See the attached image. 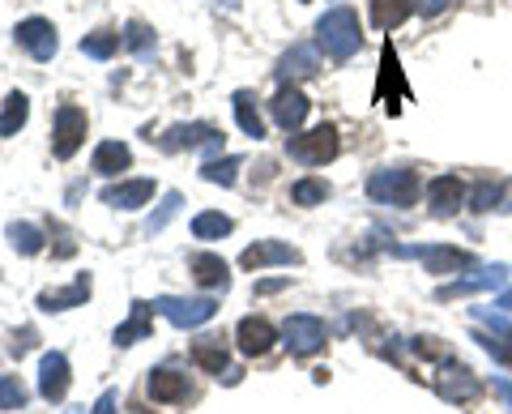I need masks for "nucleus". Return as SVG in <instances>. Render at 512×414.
<instances>
[{
  "label": "nucleus",
  "instance_id": "nucleus-33",
  "mask_svg": "<svg viewBox=\"0 0 512 414\" xmlns=\"http://www.w3.org/2000/svg\"><path fill=\"white\" fill-rule=\"evenodd\" d=\"M239 167H244V158L227 154V158H210V163L201 167V175H205V180H210V184L231 188V184H235V175H239Z\"/></svg>",
  "mask_w": 512,
  "mask_h": 414
},
{
  "label": "nucleus",
  "instance_id": "nucleus-4",
  "mask_svg": "<svg viewBox=\"0 0 512 414\" xmlns=\"http://www.w3.org/2000/svg\"><path fill=\"white\" fill-rule=\"evenodd\" d=\"M286 154L303 167H325L333 154H338V129L333 124H316L308 133H291L286 137Z\"/></svg>",
  "mask_w": 512,
  "mask_h": 414
},
{
  "label": "nucleus",
  "instance_id": "nucleus-19",
  "mask_svg": "<svg viewBox=\"0 0 512 414\" xmlns=\"http://www.w3.org/2000/svg\"><path fill=\"white\" fill-rule=\"evenodd\" d=\"M235 338H239V350H244V355H265V350L278 342V329L269 325L265 316H244L235 329Z\"/></svg>",
  "mask_w": 512,
  "mask_h": 414
},
{
  "label": "nucleus",
  "instance_id": "nucleus-25",
  "mask_svg": "<svg viewBox=\"0 0 512 414\" xmlns=\"http://www.w3.org/2000/svg\"><path fill=\"white\" fill-rule=\"evenodd\" d=\"M128 163H133V150H128L124 141H103V146L94 150V171L99 175H120V171H128Z\"/></svg>",
  "mask_w": 512,
  "mask_h": 414
},
{
  "label": "nucleus",
  "instance_id": "nucleus-38",
  "mask_svg": "<svg viewBox=\"0 0 512 414\" xmlns=\"http://www.w3.org/2000/svg\"><path fill=\"white\" fill-rule=\"evenodd\" d=\"M180 205H184V197H180V193H167V197H163V205H158V214L146 222V231H150V235H154V231H163L167 222H171L175 214H180Z\"/></svg>",
  "mask_w": 512,
  "mask_h": 414
},
{
  "label": "nucleus",
  "instance_id": "nucleus-30",
  "mask_svg": "<svg viewBox=\"0 0 512 414\" xmlns=\"http://www.w3.org/2000/svg\"><path fill=\"white\" fill-rule=\"evenodd\" d=\"M235 222L227 214H218V210H205L192 218V240H222V235H231Z\"/></svg>",
  "mask_w": 512,
  "mask_h": 414
},
{
  "label": "nucleus",
  "instance_id": "nucleus-12",
  "mask_svg": "<svg viewBox=\"0 0 512 414\" xmlns=\"http://www.w3.org/2000/svg\"><path fill=\"white\" fill-rule=\"evenodd\" d=\"M286 346H291V355H299V359L316 355V350L325 346V321H316L308 312H295L291 321H286Z\"/></svg>",
  "mask_w": 512,
  "mask_h": 414
},
{
  "label": "nucleus",
  "instance_id": "nucleus-6",
  "mask_svg": "<svg viewBox=\"0 0 512 414\" xmlns=\"http://www.w3.org/2000/svg\"><path fill=\"white\" fill-rule=\"evenodd\" d=\"M393 257L402 261H423L427 274H457L470 265V252L448 248V244H419V248H393Z\"/></svg>",
  "mask_w": 512,
  "mask_h": 414
},
{
  "label": "nucleus",
  "instance_id": "nucleus-7",
  "mask_svg": "<svg viewBox=\"0 0 512 414\" xmlns=\"http://www.w3.org/2000/svg\"><path fill=\"white\" fill-rule=\"evenodd\" d=\"M431 385H436L440 397H448V402H470V397H478V380L474 372L466 368V363H457V359H448L440 363V372L431 376Z\"/></svg>",
  "mask_w": 512,
  "mask_h": 414
},
{
  "label": "nucleus",
  "instance_id": "nucleus-2",
  "mask_svg": "<svg viewBox=\"0 0 512 414\" xmlns=\"http://www.w3.org/2000/svg\"><path fill=\"white\" fill-rule=\"evenodd\" d=\"M367 197L380 201V205H414L419 197V175L410 167H384V171H372V180H367Z\"/></svg>",
  "mask_w": 512,
  "mask_h": 414
},
{
  "label": "nucleus",
  "instance_id": "nucleus-3",
  "mask_svg": "<svg viewBox=\"0 0 512 414\" xmlns=\"http://www.w3.org/2000/svg\"><path fill=\"white\" fill-rule=\"evenodd\" d=\"M154 312L163 316V321H171L175 329H201L210 325L218 316V299L201 295V299H180V295H158L154 299Z\"/></svg>",
  "mask_w": 512,
  "mask_h": 414
},
{
  "label": "nucleus",
  "instance_id": "nucleus-20",
  "mask_svg": "<svg viewBox=\"0 0 512 414\" xmlns=\"http://www.w3.org/2000/svg\"><path fill=\"white\" fill-rule=\"evenodd\" d=\"M316 69H320L316 47H308V43H295L291 52H286V56L278 60V82L286 86V82H295V77H316Z\"/></svg>",
  "mask_w": 512,
  "mask_h": 414
},
{
  "label": "nucleus",
  "instance_id": "nucleus-27",
  "mask_svg": "<svg viewBox=\"0 0 512 414\" xmlns=\"http://www.w3.org/2000/svg\"><path fill=\"white\" fill-rule=\"evenodd\" d=\"M150 312H154V304H133V316L116 329V346H133L141 338H150Z\"/></svg>",
  "mask_w": 512,
  "mask_h": 414
},
{
  "label": "nucleus",
  "instance_id": "nucleus-1",
  "mask_svg": "<svg viewBox=\"0 0 512 414\" xmlns=\"http://www.w3.org/2000/svg\"><path fill=\"white\" fill-rule=\"evenodd\" d=\"M316 43L325 47V56H333V60H350L363 47V30H359V13L355 9H346V5H338V9H329L325 18L316 22Z\"/></svg>",
  "mask_w": 512,
  "mask_h": 414
},
{
  "label": "nucleus",
  "instance_id": "nucleus-45",
  "mask_svg": "<svg viewBox=\"0 0 512 414\" xmlns=\"http://www.w3.org/2000/svg\"><path fill=\"white\" fill-rule=\"evenodd\" d=\"M69 414H86V410H69Z\"/></svg>",
  "mask_w": 512,
  "mask_h": 414
},
{
  "label": "nucleus",
  "instance_id": "nucleus-29",
  "mask_svg": "<svg viewBox=\"0 0 512 414\" xmlns=\"http://www.w3.org/2000/svg\"><path fill=\"white\" fill-rule=\"evenodd\" d=\"M26 116H30V99L22 90H13L9 99H5V111H0V137H13L26 124Z\"/></svg>",
  "mask_w": 512,
  "mask_h": 414
},
{
  "label": "nucleus",
  "instance_id": "nucleus-35",
  "mask_svg": "<svg viewBox=\"0 0 512 414\" xmlns=\"http://www.w3.org/2000/svg\"><path fill=\"white\" fill-rule=\"evenodd\" d=\"M291 201L295 205H325L329 201V184L325 180H299L291 188Z\"/></svg>",
  "mask_w": 512,
  "mask_h": 414
},
{
  "label": "nucleus",
  "instance_id": "nucleus-39",
  "mask_svg": "<svg viewBox=\"0 0 512 414\" xmlns=\"http://www.w3.org/2000/svg\"><path fill=\"white\" fill-rule=\"evenodd\" d=\"M30 346H35V329H22V333H13V342H9V355H13V359H22Z\"/></svg>",
  "mask_w": 512,
  "mask_h": 414
},
{
  "label": "nucleus",
  "instance_id": "nucleus-14",
  "mask_svg": "<svg viewBox=\"0 0 512 414\" xmlns=\"http://www.w3.org/2000/svg\"><path fill=\"white\" fill-rule=\"evenodd\" d=\"M18 43L26 47L35 60H52L56 56V47H60V39H56V26L47 22V18H26V22H18Z\"/></svg>",
  "mask_w": 512,
  "mask_h": 414
},
{
  "label": "nucleus",
  "instance_id": "nucleus-28",
  "mask_svg": "<svg viewBox=\"0 0 512 414\" xmlns=\"http://www.w3.org/2000/svg\"><path fill=\"white\" fill-rule=\"evenodd\" d=\"M414 13L410 0H372V26L376 30H393V26H402L406 18Z\"/></svg>",
  "mask_w": 512,
  "mask_h": 414
},
{
  "label": "nucleus",
  "instance_id": "nucleus-36",
  "mask_svg": "<svg viewBox=\"0 0 512 414\" xmlns=\"http://www.w3.org/2000/svg\"><path fill=\"white\" fill-rule=\"evenodd\" d=\"M124 47H133L137 56H150L154 52V30L146 22H128L124 26Z\"/></svg>",
  "mask_w": 512,
  "mask_h": 414
},
{
  "label": "nucleus",
  "instance_id": "nucleus-26",
  "mask_svg": "<svg viewBox=\"0 0 512 414\" xmlns=\"http://www.w3.org/2000/svg\"><path fill=\"white\" fill-rule=\"evenodd\" d=\"M227 346H222V338H201L197 346H192V363L197 368H205V372H214V376H222L227 372Z\"/></svg>",
  "mask_w": 512,
  "mask_h": 414
},
{
  "label": "nucleus",
  "instance_id": "nucleus-37",
  "mask_svg": "<svg viewBox=\"0 0 512 414\" xmlns=\"http://www.w3.org/2000/svg\"><path fill=\"white\" fill-rule=\"evenodd\" d=\"M26 406V389L18 376H0V410H22Z\"/></svg>",
  "mask_w": 512,
  "mask_h": 414
},
{
  "label": "nucleus",
  "instance_id": "nucleus-9",
  "mask_svg": "<svg viewBox=\"0 0 512 414\" xmlns=\"http://www.w3.org/2000/svg\"><path fill=\"white\" fill-rule=\"evenodd\" d=\"M508 282V265H483V269H474V274L466 278H457V282H448L436 291V299H466V295H478V291H495V286H504Z\"/></svg>",
  "mask_w": 512,
  "mask_h": 414
},
{
  "label": "nucleus",
  "instance_id": "nucleus-15",
  "mask_svg": "<svg viewBox=\"0 0 512 414\" xmlns=\"http://www.w3.org/2000/svg\"><path fill=\"white\" fill-rule=\"evenodd\" d=\"M69 393V359L60 350H47L39 359V397L43 402H60Z\"/></svg>",
  "mask_w": 512,
  "mask_h": 414
},
{
  "label": "nucleus",
  "instance_id": "nucleus-43",
  "mask_svg": "<svg viewBox=\"0 0 512 414\" xmlns=\"http://www.w3.org/2000/svg\"><path fill=\"white\" fill-rule=\"evenodd\" d=\"M495 397H504V402L512 406V380H495Z\"/></svg>",
  "mask_w": 512,
  "mask_h": 414
},
{
  "label": "nucleus",
  "instance_id": "nucleus-8",
  "mask_svg": "<svg viewBox=\"0 0 512 414\" xmlns=\"http://www.w3.org/2000/svg\"><path fill=\"white\" fill-rule=\"evenodd\" d=\"M474 316L483 325H491V333H474V342L483 346L495 363H508V368H512V325L504 321L500 312H491V308H474Z\"/></svg>",
  "mask_w": 512,
  "mask_h": 414
},
{
  "label": "nucleus",
  "instance_id": "nucleus-21",
  "mask_svg": "<svg viewBox=\"0 0 512 414\" xmlns=\"http://www.w3.org/2000/svg\"><path fill=\"white\" fill-rule=\"evenodd\" d=\"M86 299H90V274L73 278V286H60V291H43L39 308L43 312H69V308H82Z\"/></svg>",
  "mask_w": 512,
  "mask_h": 414
},
{
  "label": "nucleus",
  "instance_id": "nucleus-24",
  "mask_svg": "<svg viewBox=\"0 0 512 414\" xmlns=\"http://www.w3.org/2000/svg\"><path fill=\"white\" fill-rule=\"evenodd\" d=\"M150 397H154V402H184V397H188V376L171 372V368L150 372Z\"/></svg>",
  "mask_w": 512,
  "mask_h": 414
},
{
  "label": "nucleus",
  "instance_id": "nucleus-44",
  "mask_svg": "<svg viewBox=\"0 0 512 414\" xmlns=\"http://www.w3.org/2000/svg\"><path fill=\"white\" fill-rule=\"evenodd\" d=\"M495 308H504V312H512V286H508V291H504L500 299H495Z\"/></svg>",
  "mask_w": 512,
  "mask_h": 414
},
{
  "label": "nucleus",
  "instance_id": "nucleus-32",
  "mask_svg": "<svg viewBox=\"0 0 512 414\" xmlns=\"http://www.w3.org/2000/svg\"><path fill=\"white\" fill-rule=\"evenodd\" d=\"M9 244L22 252V257H39L43 252V231L30 227V222H13L9 227Z\"/></svg>",
  "mask_w": 512,
  "mask_h": 414
},
{
  "label": "nucleus",
  "instance_id": "nucleus-22",
  "mask_svg": "<svg viewBox=\"0 0 512 414\" xmlns=\"http://www.w3.org/2000/svg\"><path fill=\"white\" fill-rule=\"evenodd\" d=\"M188 269H192V278L201 286H210V291H227L231 286V269L222 257H214V252H197V257L188 261Z\"/></svg>",
  "mask_w": 512,
  "mask_h": 414
},
{
  "label": "nucleus",
  "instance_id": "nucleus-23",
  "mask_svg": "<svg viewBox=\"0 0 512 414\" xmlns=\"http://www.w3.org/2000/svg\"><path fill=\"white\" fill-rule=\"evenodd\" d=\"M231 107H235L239 129H244L252 141H261L265 137V120H261V111H256V94L252 90H235L231 94Z\"/></svg>",
  "mask_w": 512,
  "mask_h": 414
},
{
  "label": "nucleus",
  "instance_id": "nucleus-17",
  "mask_svg": "<svg viewBox=\"0 0 512 414\" xmlns=\"http://www.w3.org/2000/svg\"><path fill=\"white\" fill-rule=\"evenodd\" d=\"M244 269H269V265H299V248L282 244V240H261L244 248V257H239Z\"/></svg>",
  "mask_w": 512,
  "mask_h": 414
},
{
  "label": "nucleus",
  "instance_id": "nucleus-40",
  "mask_svg": "<svg viewBox=\"0 0 512 414\" xmlns=\"http://www.w3.org/2000/svg\"><path fill=\"white\" fill-rule=\"evenodd\" d=\"M414 13H423V18H436V13L448 9V0H410Z\"/></svg>",
  "mask_w": 512,
  "mask_h": 414
},
{
  "label": "nucleus",
  "instance_id": "nucleus-5",
  "mask_svg": "<svg viewBox=\"0 0 512 414\" xmlns=\"http://www.w3.org/2000/svg\"><path fill=\"white\" fill-rule=\"evenodd\" d=\"M86 141V111L77 103H60L56 107V133H52V154L60 158H73L77 150H82Z\"/></svg>",
  "mask_w": 512,
  "mask_h": 414
},
{
  "label": "nucleus",
  "instance_id": "nucleus-18",
  "mask_svg": "<svg viewBox=\"0 0 512 414\" xmlns=\"http://www.w3.org/2000/svg\"><path fill=\"white\" fill-rule=\"evenodd\" d=\"M154 197V180H120L103 188V205L111 210H141V205H150Z\"/></svg>",
  "mask_w": 512,
  "mask_h": 414
},
{
  "label": "nucleus",
  "instance_id": "nucleus-10",
  "mask_svg": "<svg viewBox=\"0 0 512 414\" xmlns=\"http://www.w3.org/2000/svg\"><path fill=\"white\" fill-rule=\"evenodd\" d=\"M158 146H163L167 154L175 150H218L222 146V133L214 129V124H175V129H167L163 137H158Z\"/></svg>",
  "mask_w": 512,
  "mask_h": 414
},
{
  "label": "nucleus",
  "instance_id": "nucleus-34",
  "mask_svg": "<svg viewBox=\"0 0 512 414\" xmlns=\"http://www.w3.org/2000/svg\"><path fill=\"white\" fill-rule=\"evenodd\" d=\"M500 197H504V184L500 180H483L470 193V210H478V214H487V210H495L500 205Z\"/></svg>",
  "mask_w": 512,
  "mask_h": 414
},
{
  "label": "nucleus",
  "instance_id": "nucleus-42",
  "mask_svg": "<svg viewBox=\"0 0 512 414\" xmlns=\"http://www.w3.org/2000/svg\"><path fill=\"white\" fill-rule=\"evenodd\" d=\"M90 414H116V393H111V389L99 393V402L90 406Z\"/></svg>",
  "mask_w": 512,
  "mask_h": 414
},
{
  "label": "nucleus",
  "instance_id": "nucleus-31",
  "mask_svg": "<svg viewBox=\"0 0 512 414\" xmlns=\"http://www.w3.org/2000/svg\"><path fill=\"white\" fill-rule=\"evenodd\" d=\"M120 43H124V35H116V30H94V35L82 39V52L90 60H111L120 52Z\"/></svg>",
  "mask_w": 512,
  "mask_h": 414
},
{
  "label": "nucleus",
  "instance_id": "nucleus-16",
  "mask_svg": "<svg viewBox=\"0 0 512 414\" xmlns=\"http://www.w3.org/2000/svg\"><path fill=\"white\" fill-rule=\"evenodd\" d=\"M466 197H470V188L461 184V175H436V180L427 184V205H431V210H436L440 218L457 214Z\"/></svg>",
  "mask_w": 512,
  "mask_h": 414
},
{
  "label": "nucleus",
  "instance_id": "nucleus-11",
  "mask_svg": "<svg viewBox=\"0 0 512 414\" xmlns=\"http://www.w3.org/2000/svg\"><path fill=\"white\" fill-rule=\"evenodd\" d=\"M406 99V82H402V65H397V52L384 43L380 52V82H376V103H384L389 116H397V107Z\"/></svg>",
  "mask_w": 512,
  "mask_h": 414
},
{
  "label": "nucleus",
  "instance_id": "nucleus-13",
  "mask_svg": "<svg viewBox=\"0 0 512 414\" xmlns=\"http://www.w3.org/2000/svg\"><path fill=\"white\" fill-rule=\"evenodd\" d=\"M308 111H312V103L303 99V90H295V86H282L274 94V103H269V116H274V124L286 133H299V124L308 120Z\"/></svg>",
  "mask_w": 512,
  "mask_h": 414
},
{
  "label": "nucleus",
  "instance_id": "nucleus-41",
  "mask_svg": "<svg viewBox=\"0 0 512 414\" xmlns=\"http://www.w3.org/2000/svg\"><path fill=\"white\" fill-rule=\"evenodd\" d=\"M291 286V278H265V282H256V295H278Z\"/></svg>",
  "mask_w": 512,
  "mask_h": 414
}]
</instances>
